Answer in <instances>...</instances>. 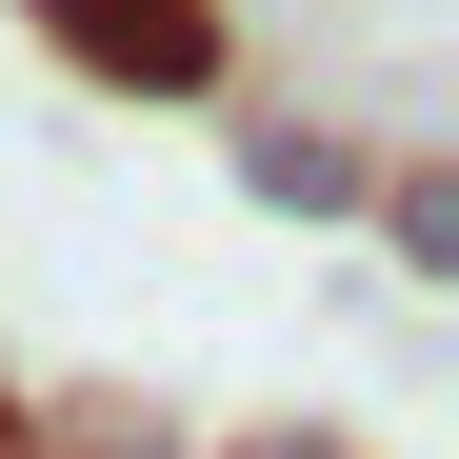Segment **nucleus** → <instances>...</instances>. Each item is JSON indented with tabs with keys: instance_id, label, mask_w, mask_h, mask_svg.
<instances>
[{
	"instance_id": "obj_1",
	"label": "nucleus",
	"mask_w": 459,
	"mask_h": 459,
	"mask_svg": "<svg viewBox=\"0 0 459 459\" xmlns=\"http://www.w3.org/2000/svg\"><path fill=\"white\" fill-rule=\"evenodd\" d=\"M100 81H200V0H40Z\"/></svg>"
},
{
	"instance_id": "obj_2",
	"label": "nucleus",
	"mask_w": 459,
	"mask_h": 459,
	"mask_svg": "<svg viewBox=\"0 0 459 459\" xmlns=\"http://www.w3.org/2000/svg\"><path fill=\"white\" fill-rule=\"evenodd\" d=\"M260 459H340V439H260Z\"/></svg>"
}]
</instances>
